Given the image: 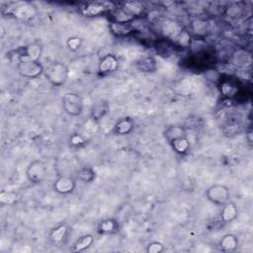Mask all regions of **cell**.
<instances>
[{
    "mask_svg": "<svg viewBox=\"0 0 253 253\" xmlns=\"http://www.w3.org/2000/svg\"><path fill=\"white\" fill-rule=\"evenodd\" d=\"M48 81L56 87H61L65 85L69 79V68L60 62H55L51 64L44 72Z\"/></svg>",
    "mask_w": 253,
    "mask_h": 253,
    "instance_id": "6da1fadb",
    "label": "cell"
},
{
    "mask_svg": "<svg viewBox=\"0 0 253 253\" xmlns=\"http://www.w3.org/2000/svg\"><path fill=\"white\" fill-rule=\"evenodd\" d=\"M16 68L18 73L28 79H36L45 72V69L40 62H36L30 59L18 60Z\"/></svg>",
    "mask_w": 253,
    "mask_h": 253,
    "instance_id": "7a4b0ae2",
    "label": "cell"
},
{
    "mask_svg": "<svg viewBox=\"0 0 253 253\" xmlns=\"http://www.w3.org/2000/svg\"><path fill=\"white\" fill-rule=\"evenodd\" d=\"M206 197L208 201L217 206H223L229 201L230 191L227 186L223 184H213L206 190Z\"/></svg>",
    "mask_w": 253,
    "mask_h": 253,
    "instance_id": "3957f363",
    "label": "cell"
},
{
    "mask_svg": "<svg viewBox=\"0 0 253 253\" xmlns=\"http://www.w3.org/2000/svg\"><path fill=\"white\" fill-rule=\"evenodd\" d=\"M62 104L65 112L72 117H77L83 111V100L77 93L65 94L62 98Z\"/></svg>",
    "mask_w": 253,
    "mask_h": 253,
    "instance_id": "277c9868",
    "label": "cell"
},
{
    "mask_svg": "<svg viewBox=\"0 0 253 253\" xmlns=\"http://www.w3.org/2000/svg\"><path fill=\"white\" fill-rule=\"evenodd\" d=\"M48 174L46 164L39 159L31 161L26 169V177L32 184H41L45 181Z\"/></svg>",
    "mask_w": 253,
    "mask_h": 253,
    "instance_id": "5b68a950",
    "label": "cell"
},
{
    "mask_svg": "<svg viewBox=\"0 0 253 253\" xmlns=\"http://www.w3.org/2000/svg\"><path fill=\"white\" fill-rule=\"evenodd\" d=\"M18 60L30 59L36 62H40L43 55V45L40 41H34L33 43L25 46L17 51Z\"/></svg>",
    "mask_w": 253,
    "mask_h": 253,
    "instance_id": "8992f818",
    "label": "cell"
},
{
    "mask_svg": "<svg viewBox=\"0 0 253 253\" xmlns=\"http://www.w3.org/2000/svg\"><path fill=\"white\" fill-rule=\"evenodd\" d=\"M53 188L60 195H70L75 190L76 181L71 176H60L55 180Z\"/></svg>",
    "mask_w": 253,
    "mask_h": 253,
    "instance_id": "52a82bcc",
    "label": "cell"
},
{
    "mask_svg": "<svg viewBox=\"0 0 253 253\" xmlns=\"http://www.w3.org/2000/svg\"><path fill=\"white\" fill-rule=\"evenodd\" d=\"M119 69V60L114 55H107L103 57L98 65V72L102 75L111 74Z\"/></svg>",
    "mask_w": 253,
    "mask_h": 253,
    "instance_id": "ba28073f",
    "label": "cell"
},
{
    "mask_svg": "<svg viewBox=\"0 0 253 253\" xmlns=\"http://www.w3.org/2000/svg\"><path fill=\"white\" fill-rule=\"evenodd\" d=\"M70 230H71V227L68 223H61L51 230L49 234V239L52 243L56 245L63 244L67 239Z\"/></svg>",
    "mask_w": 253,
    "mask_h": 253,
    "instance_id": "9c48e42d",
    "label": "cell"
},
{
    "mask_svg": "<svg viewBox=\"0 0 253 253\" xmlns=\"http://www.w3.org/2000/svg\"><path fill=\"white\" fill-rule=\"evenodd\" d=\"M238 217V208L233 203L228 201L223 206H221L220 211V220L224 223L233 222Z\"/></svg>",
    "mask_w": 253,
    "mask_h": 253,
    "instance_id": "30bf717a",
    "label": "cell"
},
{
    "mask_svg": "<svg viewBox=\"0 0 253 253\" xmlns=\"http://www.w3.org/2000/svg\"><path fill=\"white\" fill-rule=\"evenodd\" d=\"M135 129V123L131 118H123L119 120L113 128L112 133L116 136H128Z\"/></svg>",
    "mask_w": 253,
    "mask_h": 253,
    "instance_id": "8fae6325",
    "label": "cell"
},
{
    "mask_svg": "<svg viewBox=\"0 0 253 253\" xmlns=\"http://www.w3.org/2000/svg\"><path fill=\"white\" fill-rule=\"evenodd\" d=\"M109 28L111 33L116 37H126L135 32V28L131 24V22H125V23L111 22Z\"/></svg>",
    "mask_w": 253,
    "mask_h": 253,
    "instance_id": "7c38bea8",
    "label": "cell"
},
{
    "mask_svg": "<svg viewBox=\"0 0 253 253\" xmlns=\"http://www.w3.org/2000/svg\"><path fill=\"white\" fill-rule=\"evenodd\" d=\"M109 111V103L105 100H99L95 102L90 110V116L91 119L94 122H99L102 120Z\"/></svg>",
    "mask_w": 253,
    "mask_h": 253,
    "instance_id": "4fadbf2b",
    "label": "cell"
},
{
    "mask_svg": "<svg viewBox=\"0 0 253 253\" xmlns=\"http://www.w3.org/2000/svg\"><path fill=\"white\" fill-rule=\"evenodd\" d=\"M238 244H239V241H238V238L232 234V233H226L224 234L220 240H219V248L221 251L223 252H234L237 250L238 248Z\"/></svg>",
    "mask_w": 253,
    "mask_h": 253,
    "instance_id": "5bb4252c",
    "label": "cell"
},
{
    "mask_svg": "<svg viewBox=\"0 0 253 253\" xmlns=\"http://www.w3.org/2000/svg\"><path fill=\"white\" fill-rule=\"evenodd\" d=\"M164 139L170 144L173 141L186 137V130L184 127L179 126V125H173V126H169L168 128L165 129L164 133Z\"/></svg>",
    "mask_w": 253,
    "mask_h": 253,
    "instance_id": "9a60e30c",
    "label": "cell"
},
{
    "mask_svg": "<svg viewBox=\"0 0 253 253\" xmlns=\"http://www.w3.org/2000/svg\"><path fill=\"white\" fill-rule=\"evenodd\" d=\"M95 241V238L92 234H84L77 238V240L74 242L72 246L73 252H83L87 249H89Z\"/></svg>",
    "mask_w": 253,
    "mask_h": 253,
    "instance_id": "2e32d148",
    "label": "cell"
},
{
    "mask_svg": "<svg viewBox=\"0 0 253 253\" xmlns=\"http://www.w3.org/2000/svg\"><path fill=\"white\" fill-rule=\"evenodd\" d=\"M119 223L114 218L102 220L98 225V232L101 234H114L119 230Z\"/></svg>",
    "mask_w": 253,
    "mask_h": 253,
    "instance_id": "e0dca14e",
    "label": "cell"
},
{
    "mask_svg": "<svg viewBox=\"0 0 253 253\" xmlns=\"http://www.w3.org/2000/svg\"><path fill=\"white\" fill-rule=\"evenodd\" d=\"M169 145H171L172 149L180 155L186 154L190 150V146H191L187 136L183 137V138H180V139H177V140L173 141L172 143H170Z\"/></svg>",
    "mask_w": 253,
    "mask_h": 253,
    "instance_id": "ac0fdd59",
    "label": "cell"
},
{
    "mask_svg": "<svg viewBox=\"0 0 253 253\" xmlns=\"http://www.w3.org/2000/svg\"><path fill=\"white\" fill-rule=\"evenodd\" d=\"M122 9L131 17V18H135L136 16H139L143 13L144 11V6L142 3L140 2H126L124 4V6L122 7Z\"/></svg>",
    "mask_w": 253,
    "mask_h": 253,
    "instance_id": "d6986e66",
    "label": "cell"
},
{
    "mask_svg": "<svg viewBox=\"0 0 253 253\" xmlns=\"http://www.w3.org/2000/svg\"><path fill=\"white\" fill-rule=\"evenodd\" d=\"M77 179L83 183H92L96 179V173L90 167H82L77 172Z\"/></svg>",
    "mask_w": 253,
    "mask_h": 253,
    "instance_id": "ffe728a7",
    "label": "cell"
},
{
    "mask_svg": "<svg viewBox=\"0 0 253 253\" xmlns=\"http://www.w3.org/2000/svg\"><path fill=\"white\" fill-rule=\"evenodd\" d=\"M105 11V7L99 3H88L82 8L83 15L87 17H94L102 14Z\"/></svg>",
    "mask_w": 253,
    "mask_h": 253,
    "instance_id": "44dd1931",
    "label": "cell"
},
{
    "mask_svg": "<svg viewBox=\"0 0 253 253\" xmlns=\"http://www.w3.org/2000/svg\"><path fill=\"white\" fill-rule=\"evenodd\" d=\"M138 69L143 72H153L156 71V62L150 57H146L138 62Z\"/></svg>",
    "mask_w": 253,
    "mask_h": 253,
    "instance_id": "7402d4cb",
    "label": "cell"
},
{
    "mask_svg": "<svg viewBox=\"0 0 253 253\" xmlns=\"http://www.w3.org/2000/svg\"><path fill=\"white\" fill-rule=\"evenodd\" d=\"M18 196L16 193L11 191L3 190L0 193V204L2 206H10L17 202Z\"/></svg>",
    "mask_w": 253,
    "mask_h": 253,
    "instance_id": "603a6c76",
    "label": "cell"
},
{
    "mask_svg": "<svg viewBox=\"0 0 253 253\" xmlns=\"http://www.w3.org/2000/svg\"><path fill=\"white\" fill-rule=\"evenodd\" d=\"M82 44H83V40L80 37H77V36L71 37L67 41V47L72 52L79 51L80 48L82 47Z\"/></svg>",
    "mask_w": 253,
    "mask_h": 253,
    "instance_id": "cb8c5ba5",
    "label": "cell"
},
{
    "mask_svg": "<svg viewBox=\"0 0 253 253\" xmlns=\"http://www.w3.org/2000/svg\"><path fill=\"white\" fill-rule=\"evenodd\" d=\"M70 144L72 147L74 148H78V147H82L84 146L87 142L86 140L79 134H73L72 135V137L70 138Z\"/></svg>",
    "mask_w": 253,
    "mask_h": 253,
    "instance_id": "d4e9b609",
    "label": "cell"
},
{
    "mask_svg": "<svg viewBox=\"0 0 253 253\" xmlns=\"http://www.w3.org/2000/svg\"><path fill=\"white\" fill-rule=\"evenodd\" d=\"M163 251H165V247L159 241H151L145 248L146 253H161Z\"/></svg>",
    "mask_w": 253,
    "mask_h": 253,
    "instance_id": "484cf974",
    "label": "cell"
}]
</instances>
